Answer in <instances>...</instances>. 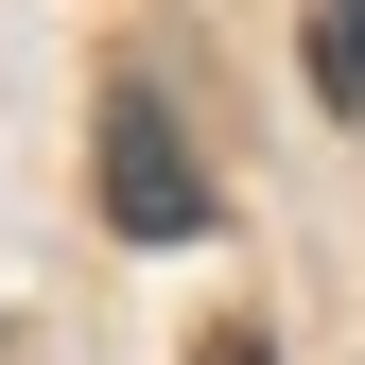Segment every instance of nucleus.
Masks as SVG:
<instances>
[{
  "label": "nucleus",
  "instance_id": "f257e3e1",
  "mask_svg": "<svg viewBox=\"0 0 365 365\" xmlns=\"http://www.w3.org/2000/svg\"><path fill=\"white\" fill-rule=\"evenodd\" d=\"M87 174H105V226H122V244H192V226H209V174H192V140H174L157 87H105Z\"/></svg>",
  "mask_w": 365,
  "mask_h": 365
},
{
  "label": "nucleus",
  "instance_id": "f03ea898",
  "mask_svg": "<svg viewBox=\"0 0 365 365\" xmlns=\"http://www.w3.org/2000/svg\"><path fill=\"white\" fill-rule=\"evenodd\" d=\"M313 105L365 122V0H313Z\"/></svg>",
  "mask_w": 365,
  "mask_h": 365
},
{
  "label": "nucleus",
  "instance_id": "7ed1b4c3",
  "mask_svg": "<svg viewBox=\"0 0 365 365\" xmlns=\"http://www.w3.org/2000/svg\"><path fill=\"white\" fill-rule=\"evenodd\" d=\"M192 365H279V348H261V331H209V348H192Z\"/></svg>",
  "mask_w": 365,
  "mask_h": 365
}]
</instances>
